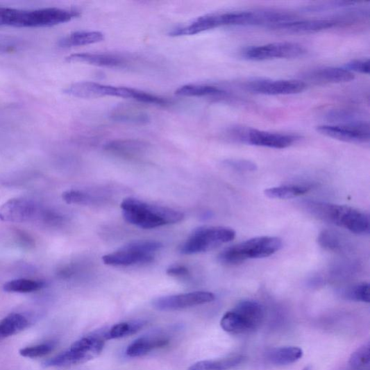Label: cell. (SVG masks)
Masks as SVG:
<instances>
[{"label": "cell", "mask_w": 370, "mask_h": 370, "mask_svg": "<svg viewBox=\"0 0 370 370\" xmlns=\"http://www.w3.org/2000/svg\"><path fill=\"white\" fill-rule=\"evenodd\" d=\"M120 207L122 217L128 223L144 230L177 224L185 217L181 211L135 198L123 200Z\"/></svg>", "instance_id": "obj_1"}, {"label": "cell", "mask_w": 370, "mask_h": 370, "mask_svg": "<svg viewBox=\"0 0 370 370\" xmlns=\"http://www.w3.org/2000/svg\"><path fill=\"white\" fill-rule=\"evenodd\" d=\"M308 213L319 220L346 228L356 234L369 233V216L358 208L321 201H308L303 203Z\"/></svg>", "instance_id": "obj_2"}, {"label": "cell", "mask_w": 370, "mask_h": 370, "mask_svg": "<svg viewBox=\"0 0 370 370\" xmlns=\"http://www.w3.org/2000/svg\"><path fill=\"white\" fill-rule=\"evenodd\" d=\"M79 16L76 10L57 8L33 10L0 8V26L15 28H44L67 23Z\"/></svg>", "instance_id": "obj_3"}, {"label": "cell", "mask_w": 370, "mask_h": 370, "mask_svg": "<svg viewBox=\"0 0 370 370\" xmlns=\"http://www.w3.org/2000/svg\"><path fill=\"white\" fill-rule=\"evenodd\" d=\"M283 242L276 237H258L228 246L219 255L225 265H237L246 260L269 257L279 251Z\"/></svg>", "instance_id": "obj_4"}, {"label": "cell", "mask_w": 370, "mask_h": 370, "mask_svg": "<svg viewBox=\"0 0 370 370\" xmlns=\"http://www.w3.org/2000/svg\"><path fill=\"white\" fill-rule=\"evenodd\" d=\"M163 248L160 242L139 240L130 242L117 251L105 255L102 260L110 267H131L152 262Z\"/></svg>", "instance_id": "obj_5"}, {"label": "cell", "mask_w": 370, "mask_h": 370, "mask_svg": "<svg viewBox=\"0 0 370 370\" xmlns=\"http://www.w3.org/2000/svg\"><path fill=\"white\" fill-rule=\"evenodd\" d=\"M104 332L76 342L66 351L45 362L46 367H65L85 363L99 356L105 344Z\"/></svg>", "instance_id": "obj_6"}, {"label": "cell", "mask_w": 370, "mask_h": 370, "mask_svg": "<svg viewBox=\"0 0 370 370\" xmlns=\"http://www.w3.org/2000/svg\"><path fill=\"white\" fill-rule=\"evenodd\" d=\"M263 319L264 310L260 304L253 301H243L224 314L221 326L227 333H249L257 330Z\"/></svg>", "instance_id": "obj_7"}, {"label": "cell", "mask_w": 370, "mask_h": 370, "mask_svg": "<svg viewBox=\"0 0 370 370\" xmlns=\"http://www.w3.org/2000/svg\"><path fill=\"white\" fill-rule=\"evenodd\" d=\"M236 233L231 228L225 226H201L188 237L180 246L183 255L205 253L219 248V246L232 242Z\"/></svg>", "instance_id": "obj_8"}, {"label": "cell", "mask_w": 370, "mask_h": 370, "mask_svg": "<svg viewBox=\"0 0 370 370\" xmlns=\"http://www.w3.org/2000/svg\"><path fill=\"white\" fill-rule=\"evenodd\" d=\"M226 136L238 143L275 149L289 148L299 140V137L294 135L271 133L243 126L228 129Z\"/></svg>", "instance_id": "obj_9"}, {"label": "cell", "mask_w": 370, "mask_h": 370, "mask_svg": "<svg viewBox=\"0 0 370 370\" xmlns=\"http://www.w3.org/2000/svg\"><path fill=\"white\" fill-rule=\"evenodd\" d=\"M64 93L80 99H98L105 96H113L123 99H131L138 101L140 91L127 87H116L103 85L94 82L84 81L69 85Z\"/></svg>", "instance_id": "obj_10"}, {"label": "cell", "mask_w": 370, "mask_h": 370, "mask_svg": "<svg viewBox=\"0 0 370 370\" xmlns=\"http://www.w3.org/2000/svg\"><path fill=\"white\" fill-rule=\"evenodd\" d=\"M306 52V49L297 43L278 42L246 48L242 51V57L253 61H264L301 58Z\"/></svg>", "instance_id": "obj_11"}, {"label": "cell", "mask_w": 370, "mask_h": 370, "mask_svg": "<svg viewBox=\"0 0 370 370\" xmlns=\"http://www.w3.org/2000/svg\"><path fill=\"white\" fill-rule=\"evenodd\" d=\"M215 298L213 293L199 291L158 297L152 305L158 310L174 311L212 303Z\"/></svg>", "instance_id": "obj_12"}, {"label": "cell", "mask_w": 370, "mask_h": 370, "mask_svg": "<svg viewBox=\"0 0 370 370\" xmlns=\"http://www.w3.org/2000/svg\"><path fill=\"white\" fill-rule=\"evenodd\" d=\"M42 210L38 204L26 199H12L0 208V220L25 223L40 219Z\"/></svg>", "instance_id": "obj_13"}, {"label": "cell", "mask_w": 370, "mask_h": 370, "mask_svg": "<svg viewBox=\"0 0 370 370\" xmlns=\"http://www.w3.org/2000/svg\"><path fill=\"white\" fill-rule=\"evenodd\" d=\"M316 131L324 136L346 143L367 144L370 140L369 125L365 121L351 126H320Z\"/></svg>", "instance_id": "obj_14"}, {"label": "cell", "mask_w": 370, "mask_h": 370, "mask_svg": "<svg viewBox=\"0 0 370 370\" xmlns=\"http://www.w3.org/2000/svg\"><path fill=\"white\" fill-rule=\"evenodd\" d=\"M306 83L298 80H255L246 85L249 91L264 95H292L302 93Z\"/></svg>", "instance_id": "obj_15"}, {"label": "cell", "mask_w": 370, "mask_h": 370, "mask_svg": "<svg viewBox=\"0 0 370 370\" xmlns=\"http://www.w3.org/2000/svg\"><path fill=\"white\" fill-rule=\"evenodd\" d=\"M221 26H224L223 13L210 14L199 17L190 25L174 28L169 34L174 37L192 36Z\"/></svg>", "instance_id": "obj_16"}, {"label": "cell", "mask_w": 370, "mask_h": 370, "mask_svg": "<svg viewBox=\"0 0 370 370\" xmlns=\"http://www.w3.org/2000/svg\"><path fill=\"white\" fill-rule=\"evenodd\" d=\"M337 25L332 20L292 21L274 26L270 28L290 33H311L325 31Z\"/></svg>", "instance_id": "obj_17"}, {"label": "cell", "mask_w": 370, "mask_h": 370, "mask_svg": "<svg viewBox=\"0 0 370 370\" xmlns=\"http://www.w3.org/2000/svg\"><path fill=\"white\" fill-rule=\"evenodd\" d=\"M305 78L319 83H342L353 81L355 75L342 67H322L308 72Z\"/></svg>", "instance_id": "obj_18"}, {"label": "cell", "mask_w": 370, "mask_h": 370, "mask_svg": "<svg viewBox=\"0 0 370 370\" xmlns=\"http://www.w3.org/2000/svg\"><path fill=\"white\" fill-rule=\"evenodd\" d=\"M110 118L117 122L135 126H145L149 123V115L142 109L133 104L117 106L110 114Z\"/></svg>", "instance_id": "obj_19"}, {"label": "cell", "mask_w": 370, "mask_h": 370, "mask_svg": "<svg viewBox=\"0 0 370 370\" xmlns=\"http://www.w3.org/2000/svg\"><path fill=\"white\" fill-rule=\"evenodd\" d=\"M169 343V339L162 335L141 337L128 346L126 355L130 358L143 357L155 349L167 346Z\"/></svg>", "instance_id": "obj_20"}, {"label": "cell", "mask_w": 370, "mask_h": 370, "mask_svg": "<svg viewBox=\"0 0 370 370\" xmlns=\"http://www.w3.org/2000/svg\"><path fill=\"white\" fill-rule=\"evenodd\" d=\"M67 62L86 63L105 67H119L126 65V60L121 57L106 54H93V53H81L66 58Z\"/></svg>", "instance_id": "obj_21"}, {"label": "cell", "mask_w": 370, "mask_h": 370, "mask_svg": "<svg viewBox=\"0 0 370 370\" xmlns=\"http://www.w3.org/2000/svg\"><path fill=\"white\" fill-rule=\"evenodd\" d=\"M106 151L115 154L133 158L148 150V144L137 140H115L104 146Z\"/></svg>", "instance_id": "obj_22"}, {"label": "cell", "mask_w": 370, "mask_h": 370, "mask_svg": "<svg viewBox=\"0 0 370 370\" xmlns=\"http://www.w3.org/2000/svg\"><path fill=\"white\" fill-rule=\"evenodd\" d=\"M303 351L296 346H285L269 350L267 360L276 366H285L296 362L303 357Z\"/></svg>", "instance_id": "obj_23"}, {"label": "cell", "mask_w": 370, "mask_h": 370, "mask_svg": "<svg viewBox=\"0 0 370 370\" xmlns=\"http://www.w3.org/2000/svg\"><path fill=\"white\" fill-rule=\"evenodd\" d=\"M29 321L20 313H12L0 321V341L14 336L26 329Z\"/></svg>", "instance_id": "obj_24"}, {"label": "cell", "mask_w": 370, "mask_h": 370, "mask_svg": "<svg viewBox=\"0 0 370 370\" xmlns=\"http://www.w3.org/2000/svg\"><path fill=\"white\" fill-rule=\"evenodd\" d=\"M104 40V35L99 31H78L59 41L60 47H81L99 43Z\"/></svg>", "instance_id": "obj_25"}, {"label": "cell", "mask_w": 370, "mask_h": 370, "mask_svg": "<svg viewBox=\"0 0 370 370\" xmlns=\"http://www.w3.org/2000/svg\"><path fill=\"white\" fill-rule=\"evenodd\" d=\"M244 360L242 355L217 360H205L193 364L188 370H230L239 366Z\"/></svg>", "instance_id": "obj_26"}, {"label": "cell", "mask_w": 370, "mask_h": 370, "mask_svg": "<svg viewBox=\"0 0 370 370\" xmlns=\"http://www.w3.org/2000/svg\"><path fill=\"white\" fill-rule=\"evenodd\" d=\"M146 321L135 320L117 323L108 331L104 332L106 341L128 337L144 328Z\"/></svg>", "instance_id": "obj_27"}, {"label": "cell", "mask_w": 370, "mask_h": 370, "mask_svg": "<svg viewBox=\"0 0 370 370\" xmlns=\"http://www.w3.org/2000/svg\"><path fill=\"white\" fill-rule=\"evenodd\" d=\"M225 92L219 87L208 85H185L175 92V94L185 97H218L225 94Z\"/></svg>", "instance_id": "obj_28"}, {"label": "cell", "mask_w": 370, "mask_h": 370, "mask_svg": "<svg viewBox=\"0 0 370 370\" xmlns=\"http://www.w3.org/2000/svg\"><path fill=\"white\" fill-rule=\"evenodd\" d=\"M310 189L307 186L289 185L271 187L264 193L269 199L288 200L305 195Z\"/></svg>", "instance_id": "obj_29"}, {"label": "cell", "mask_w": 370, "mask_h": 370, "mask_svg": "<svg viewBox=\"0 0 370 370\" xmlns=\"http://www.w3.org/2000/svg\"><path fill=\"white\" fill-rule=\"evenodd\" d=\"M45 285L42 280L19 278L7 282L3 285V290L9 293H31L44 288Z\"/></svg>", "instance_id": "obj_30"}, {"label": "cell", "mask_w": 370, "mask_h": 370, "mask_svg": "<svg viewBox=\"0 0 370 370\" xmlns=\"http://www.w3.org/2000/svg\"><path fill=\"white\" fill-rule=\"evenodd\" d=\"M62 199L67 204L92 205L99 203L101 199L82 190H70L62 193Z\"/></svg>", "instance_id": "obj_31"}, {"label": "cell", "mask_w": 370, "mask_h": 370, "mask_svg": "<svg viewBox=\"0 0 370 370\" xmlns=\"http://www.w3.org/2000/svg\"><path fill=\"white\" fill-rule=\"evenodd\" d=\"M349 364L354 370H369L370 365V345L367 343L359 347L349 360Z\"/></svg>", "instance_id": "obj_32"}, {"label": "cell", "mask_w": 370, "mask_h": 370, "mask_svg": "<svg viewBox=\"0 0 370 370\" xmlns=\"http://www.w3.org/2000/svg\"><path fill=\"white\" fill-rule=\"evenodd\" d=\"M318 242L323 249L330 251H338L342 248V239L333 231L324 230L319 236Z\"/></svg>", "instance_id": "obj_33"}, {"label": "cell", "mask_w": 370, "mask_h": 370, "mask_svg": "<svg viewBox=\"0 0 370 370\" xmlns=\"http://www.w3.org/2000/svg\"><path fill=\"white\" fill-rule=\"evenodd\" d=\"M54 348V344H42L36 346L23 348L19 351V354L21 356L26 358L37 359L47 356L51 353Z\"/></svg>", "instance_id": "obj_34"}, {"label": "cell", "mask_w": 370, "mask_h": 370, "mask_svg": "<svg viewBox=\"0 0 370 370\" xmlns=\"http://www.w3.org/2000/svg\"><path fill=\"white\" fill-rule=\"evenodd\" d=\"M347 297L351 301L369 303V285L368 283H361L351 288L347 294Z\"/></svg>", "instance_id": "obj_35"}, {"label": "cell", "mask_w": 370, "mask_h": 370, "mask_svg": "<svg viewBox=\"0 0 370 370\" xmlns=\"http://www.w3.org/2000/svg\"><path fill=\"white\" fill-rule=\"evenodd\" d=\"M224 164L226 167L237 171H255L258 169L254 162L244 160H226Z\"/></svg>", "instance_id": "obj_36"}, {"label": "cell", "mask_w": 370, "mask_h": 370, "mask_svg": "<svg viewBox=\"0 0 370 370\" xmlns=\"http://www.w3.org/2000/svg\"><path fill=\"white\" fill-rule=\"evenodd\" d=\"M349 72H353L369 75V60H355L348 62L344 67Z\"/></svg>", "instance_id": "obj_37"}, {"label": "cell", "mask_w": 370, "mask_h": 370, "mask_svg": "<svg viewBox=\"0 0 370 370\" xmlns=\"http://www.w3.org/2000/svg\"><path fill=\"white\" fill-rule=\"evenodd\" d=\"M355 3L353 2H346V1H338V2H330L325 3L323 4H319L318 6H309L306 8V10L310 12H318L328 10L334 8H345L352 6H355Z\"/></svg>", "instance_id": "obj_38"}, {"label": "cell", "mask_w": 370, "mask_h": 370, "mask_svg": "<svg viewBox=\"0 0 370 370\" xmlns=\"http://www.w3.org/2000/svg\"><path fill=\"white\" fill-rule=\"evenodd\" d=\"M167 274L169 276L174 277H187L190 275L189 269L182 265H173L167 270Z\"/></svg>", "instance_id": "obj_39"}, {"label": "cell", "mask_w": 370, "mask_h": 370, "mask_svg": "<svg viewBox=\"0 0 370 370\" xmlns=\"http://www.w3.org/2000/svg\"><path fill=\"white\" fill-rule=\"evenodd\" d=\"M303 370H312L310 367H306Z\"/></svg>", "instance_id": "obj_40"}]
</instances>
